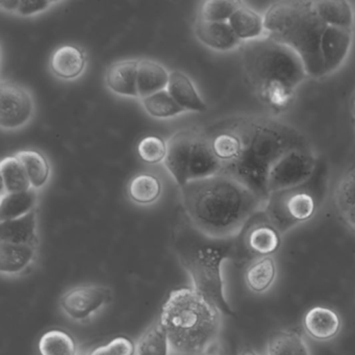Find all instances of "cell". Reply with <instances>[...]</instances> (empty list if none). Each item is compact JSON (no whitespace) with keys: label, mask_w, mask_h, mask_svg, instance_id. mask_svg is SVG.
<instances>
[{"label":"cell","mask_w":355,"mask_h":355,"mask_svg":"<svg viewBox=\"0 0 355 355\" xmlns=\"http://www.w3.org/2000/svg\"><path fill=\"white\" fill-rule=\"evenodd\" d=\"M187 219L214 238H234L266 201L234 176L221 172L180 188Z\"/></svg>","instance_id":"6da1fadb"},{"label":"cell","mask_w":355,"mask_h":355,"mask_svg":"<svg viewBox=\"0 0 355 355\" xmlns=\"http://www.w3.org/2000/svg\"><path fill=\"white\" fill-rule=\"evenodd\" d=\"M232 120L242 139V153L236 163L223 169L257 196L267 200V178L272 166L288 151L311 146L296 128L268 116Z\"/></svg>","instance_id":"7a4b0ae2"},{"label":"cell","mask_w":355,"mask_h":355,"mask_svg":"<svg viewBox=\"0 0 355 355\" xmlns=\"http://www.w3.org/2000/svg\"><path fill=\"white\" fill-rule=\"evenodd\" d=\"M240 51L243 72L255 96L273 113L286 111L309 78L298 55L269 37L244 43Z\"/></svg>","instance_id":"3957f363"},{"label":"cell","mask_w":355,"mask_h":355,"mask_svg":"<svg viewBox=\"0 0 355 355\" xmlns=\"http://www.w3.org/2000/svg\"><path fill=\"white\" fill-rule=\"evenodd\" d=\"M222 311L194 288L172 291L162 307L171 350L178 355H207L222 329Z\"/></svg>","instance_id":"277c9868"},{"label":"cell","mask_w":355,"mask_h":355,"mask_svg":"<svg viewBox=\"0 0 355 355\" xmlns=\"http://www.w3.org/2000/svg\"><path fill=\"white\" fill-rule=\"evenodd\" d=\"M173 248L192 279L193 288L211 301L223 315H236L224 293L222 265L227 259L236 261V236H207L188 220L176 230Z\"/></svg>","instance_id":"5b68a950"},{"label":"cell","mask_w":355,"mask_h":355,"mask_svg":"<svg viewBox=\"0 0 355 355\" xmlns=\"http://www.w3.org/2000/svg\"><path fill=\"white\" fill-rule=\"evenodd\" d=\"M267 37L298 55L309 78H321V39L327 26L315 13L313 1H279L263 14Z\"/></svg>","instance_id":"8992f818"},{"label":"cell","mask_w":355,"mask_h":355,"mask_svg":"<svg viewBox=\"0 0 355 355\" xmlns=\"http://www.w3.org/2000/svg\"><path fill=\"white\" fill-rule=\"evenodd\" d=\"M328 184L329 167L327 162L321 159L311 180L300 186L270 194L263 211L284 236L317 215L325 200Z\"/></svg>","instance_id":"52a82bcc"},{"label":"cell","mask_w":355,"mask_h":355,"mask_svg":"<svg viewBox=\"0 0 355 355\" xmlns=\"http://www.w3.org/2000/svg\"><path fill=\"white\" fill-rule=\"evenodd\" d=\"M282 234L263 209L255 214L236 236V263H250L259 257H273L282 246Z\"/></svg>","instance_id":"ba28073f"},{"label":"cell","mask_w":355,"mask_h":355,"mask_svg":"<svg viewBox=\"0 0 355 355\" xmlns=\"http://www.w3.org/2000/svg\"><path fill=\"white\" fill-rule=\"evenodd\" d=\"M320 159L321 157L311 146L293 149L282 155L268 174V196L272 193L300 186L311 180Z\"/></svg>","instance_id":"9c48e42d"},{"label":"cell","mask_w":355,"mask_h":355,"mask_svg":"<svg viewBox=\"0 0 355 355\" xmlns=\"http://www.w3.org/2000/svg\"><path fill=\"white\" fill-rule=\"evenodd\" d=\"M113 293L109 286L83 284L67 291L60 299V306L67 317L84 322L109 304Z\"/></svg>","instance_id":"30bf717a"},{"label":"cell","mask_w":355,"mask_h":355,"mask_svg":"<svg viewBox=\"0 0 355 355\" xmlns=\"http://www.w3.org/2000/svg\"><path fill=\"white\" fill-rule=\"evenodd\" d=\"M35 112L34 99L24 87L3 83L0 87V125L3 130H18L26 125Z\"/></svg>","instance_id":"8fae6325"},{"label":"cell","mask_w":355,"mask_h":355,"mask_svg":"<svg viewBox=\"0 0 355 355\" xmlns=\"http://www.w3.org/2000/svg\"><path fill=\"white\" fill-rule=\"evenodd\" d=\"M196 128H184L176 132L167 142L166 168L180 188L190 182V165Z\"/></svg>","instance_id":"7c38bea8"},{"label":"cell","mask_w":355,"mask_h":355,"mask_svg":"<svg viewBox=\"0 0 355 355\" xmlns=\"http://www.w3.org/2000/svg\"><path fill=\"white\" fill-rule=\"evenodd\" d=\"M353 43L352 31L327 28L321 39V58L323 76H327L338 71L348 58Z\"/></svg>","instance_id":"4fadbf2b"},{"label":"cell","mask_w":355,"mask_h":355,"mask_svg":"<svg viewBox=\"0 0 355 355\" xmlns=\"http://www.w3.org/2000/svg\"><path fill=\"white\" fill-rule=\"evenodd\" d=\"M303 331L311 340L327 343L338 338L343 321L338 311L330 307L315 306L305 313L302 321Z\"/></svg>","instance_id":"5bb4252c"},{"label":"cell","mask_w":355,"mask_h":355,"mask_svg":"<svg viewBox=\"0 0 355 355\" xmlns=\"http://www.w3.org/2000/svg\"><path fill=\"white\" fill-rule=\"evenodd\" d=\"M211 144V150L223 169L236 163L242 153V139L232 120L223 122L205 130Z\"/></svg>","instance_id":"9a60e30c"},{"label":"cell","mask_w":355,"mask_h":355,"mask_svg":"<svg viewBox=\"0 0 355 355\" xmlns=\"http://www.w3.org/2000/svg\"><path fill=\"white\" fill-rule=\"evenodd\" d=\"M195 35L203 45L220 53L240 49L242 42L232 31L228 22H209L197 18Z\"/></svg>","instance_id":"2e32d148"},{"label":"cell","mask_w":355,"mask_h":355,"mask_svg":"<svg viewBox=\"0 0 355 355\" xmlns=\"http://www.w3.org/2000/svg\"><path fill=\"white\" fill-rule=\"evenodd\" d=\"M228 24L242 44L267 37L263 15L245 3L234 12Z\"/></svg>","instance_id":"e0dca14e"},{"label":"cell","mask_w":355,"mask_h":355,"mask_svg":"<svg viewBox=\"0 0 355 355\" xmlns=\"http://www.w3.org/2000/svg\"><path fill=\"white\" fill-rule=\"evenodd\" d=\"M138 65L137 60L117 62L107 68L105 73V84L110 90L121 96L139 98Z\"/></svg>","instance_id":"ac0fdd59"},{"label":"cell","mask_w":355,"mask_h":355,"mask_svg":"<svg viewBox=\"0 0 355 355\" xmlns=\"http://www.w3.org/2000/svg\"><path fill=\"white\" fill-rule=\"evenodd\" d=\"M167 91L172 98L184 110L190 112H205L207 110L203 99L199 95L196 87L188 76L180 70L170 72Z\"/></svg>","instance_id":"d6986e66"},{"label":"cell","mask_w":355,"mask_h":355,"mask_svg":"<svg viewBox=\"0 0 355 355\" xmlns=\"http://www.w3.org/2000/svg\"><path fill=\"white\" fill-rule=\"evenodd\" d=\"M37 246L0 242V272L3 275H18L35 261Z\"/></svg>","instance_id":"ffe728a7"},{"label":"cell","mask_w":355,"mask_h":355,"mask_svg":"<svg viewBox=\"0 0 355 355\" xmlns=\"http://www.w3.org/2000/svg\"><path fill=\"white\" fill-rule=\"evenodd\" d=\"M0 242L37 246L38 234L36 209L24 217L0 222Z\"/></svg>","instance_id":"44dd1931"},{"label":"cell","mask_w":355,"mask_h":355,"mask_svg":"<svg viewBox=\"0 0 355 355\" xmlns=\"http://www.w3.org/2000/svg\"><path fill=\"white\" fill-rule=\"evenodd\" d=\"M86 67L84 51L74 45L59 47L51 55V71L59 78L71 80L78 78Z\"/></svg>","instance_id":"7402d4cb"},{"label":"cell","mask_w":355,"mask_h":355,"mask_svg":"<svg viewBox=\"0 0 355 355\" xmlns=\"http://www.w3.org/2000/svg\"><path fill=\"white\" fill-rule=\"evenodd\" d=\"M278 270L274 257H263L249 263L245 272V282L253 294L263 295L273 288Z\"/></svg>","instance_id":"603a6c76"},{"label":"cell","mask_w":355,"mask_h":355,"mask_svg":"<svg viewBox=\"0 0 355 355\" xmlns=\"http://www.w3.org/2000/svg\"><path fill=\"white\" fill-rule=\"evenodd\" d=\"M170 72L162 64L151 60H141L138 65L139 98L150 96L161 91L167 90Z\"/></svg>","instance_id":"cb8c5ba5"},{"label":"cell","mask_w":355,"mask_h":355,"mask_svg":"<svg viewBox=\"0 0 355 355\" xmlns=\"http://www.w3.org/2000/svg\"><path fill=\"white\" fill-rule=\"evenodd\" d=\"M313 8L326 26L353 32L355 15L348 1H313Z\"/></svg>","instance_id":"d4e9b609"},{"label":"cell","mask_w":355,"mask_h":355,"mask_svg":"<svg viewBox=\"0 0 355 355\" xmlns=\"http://www.w3.org/2000/svg\"><path fill=\"white\" fill-rule=\"evenodd\" d=\"M267 355H311V352L299 330L282 329L268 340Z\"/></svg>","instance_id":"484cf974"},{"label":"cell","mask_w":355,"mask_h":355,"mask_svg":"<svg viewBox=\"0 0 355 355\" xmlns=\"http://www.w3.org/2000/svg\"><path fill=\"white\" fill-rule=\"evenodd\" d=\"M37 203L35 189L19 193L1 195L0 200V222L17 219L34 211Z\"/></svg>","instance_id":"4316f807"},{"label":"cell","mask_w":355,"mask_h":355,"mask_svg":"<svg viewBox=\"0 0 355 355\" xmlns=\"http://www.w3.org/2000/svg\"><path fill=\"white\" fill-rule=\"evenodd\" d=\"M0 173L3 182V195L24 192L32 189L26 169L16 155L3 157L0 165Z\"/></svg>","instance_id":"83f0119b"},{"label":"cell","mask_w":355,"mask_h":355,"mask_svg":"<svg viewBox=\"0 0 355 355\" xmlns=\"http://www.w3.org/2000/svg\"><path fill=\"white\" fill-rule=\"evenodd\" d=\"M40 355H80L71 334L62 329H51L41 336L38 342Z\"/></svg>","instance_id":"f1b7e54d"},{"label":"cell","mask_w":355,"mask_h":355,"mask_svg":"<svg viewBox=\"0 0 355 355\" xmlns=\"http://www.w3.org/2000/svg\"><path fill=\"white\" fill-rule=\"evenodd\" d=\"M15 155L24 165L32 188H42L51 175V165L45 155L33 149L19 151Z\"/></svg>","instance_id":"f546056e"},{"label":"cell","mask_w":355,"mask_h":355,"mask_svg":"<svg viewBox=\"0 0 355 355\" xmlns=\"http://www.w3.org/2000/svg\"><path fill=\"white\" fill-rule=\"evenodd\" d=\"M161 194V180L151 173L138 174L128 184V196L138 205H151L159 198Z\"/></svg>","instance_id":"4dcf8cb0"},{"label":"cell","mask_w":355,"mask_h":355,"mask_svg":"<svg viewBox=\"0 0 355 355\" xmlns=\"http://www.w3.org/2000/svg\"><path fill=\"white\" fill-rule=\"evenodd\" d=\"M169 338L159 320L153 322L136 345V355H169Z\"/></svg>","instance_id":"1f68e13d"},{"label":"cell","mask_w":355,"mask_h":355,"mask_svg":"<svg viewBox=\"0 0 355 355\" xmlns=\"http://www.w3.org/2000/svg\"><path fill=\"white\" fill-rule=\"evenodd\" d=\"M143 107L148 115L157 119H168L184 113V110L172 98L167 90L155 93L141 99Z\"/></svg>","instance_id":"d6a6232c"},{"label":"cell","mask_w":355,"mask_h":355,"mask_svg":"<svg viewBox=\"0 0 355 355\" xmlns=\"http://www.w3.org/2000/svg\"><path fill=\"white\" fill-rule=\"evenodd\" d=\"M334 202L338 215L355 205V165L344 172L334 191Z\"/></svg>","instance_id":"836d02e7"},{"label":"cell","mask_w":355,"mask_h":355,"mask_svg":"<svg viewBox=\"0 0 355 355\" xmlns=\"http://www.w3.org/2000/svg\"><path fill=\"white\" fill-rule=\"evenodd\" d=\"M241 5V1L234 0L205 1L199 9L198 19L209 22H228Z\"/></svg>","instance_id":"e575fe53"},{"label":"cell","mask_w":355,"mask_h":355,"mask_svg":"<svg viewBox=\"0 0 355 355\" xmlns=\"http://www.w3.org/2000/svg\"><path fill=\"white\" fill-rule=\"evenodd\" d=\"M139 157L147 164H159L165 161L167 142L159 136H146L139 142Z\"/></svg>","instance_id":"d590c367"},{"label":"cell","mask_w":355,"mask_h":355,"mask_svg":"<svg viewBox=\"0 0 355 355\" xmlns=\"http://www.w3.org/2000/svg\"><path fill=\"white\" fill-rule=\"evenodd\" d=\"M136 345L128 336H116L103 346L93 349L88 355H135Z\"/></svg>","instance_id":"8d00e7d4"},{"label":"cell","mask_w":355,"mask_h":355,"mask_svg":"<svg viewBox=\"0 0 355 355\" xmlns=\"http://www.w3.org/2000/svg\"><path fill=\"white\" fill-rule=\"evenodd\" d=\"M53 3L46 0H22L20 1L17 14L21 16H33L46 11Z\"/></svg>","instance_id":"74e56055"},{"label":"cell","mask_w":355,"mask_h":355,"mask_svg":"<svg viewBox=\"0 0 355 355\" xmlns=\"http://www.w3.org/2000/svg\"><path fill=\"white\" fill-rule=\"evenodd\" d=\"M340 217L342 221L344 222L345 225L351 232H355V205L345 213L340 214Z\"/></svg>","instance_id":"f35d334b"},{"label":"cell","mask_w":355,"mask_h":355,"mask_svg":"<svg viewBox=\"0 0 355 355\" xmlns=\"http://www.w3.org/2000/svg\"><path fill=\"white\" fill-rule=\"evenodd\" d=\"M19 0H3L0 1V7L3 8V11L9 12V13H17L18 8H19Z\"/></svg>","instance_id":"ab89813d"},{"label":"cell","mask_w":355,"mask_h":355,"mask_svg":"<svg viewBox=\"0 0 355 355\" xmlns=\"http://www.w3.org/2000/svg\"><path fill=\"white\" fill-rule=\"evenodd\" d=\"M240 355H259L257 351L253 350L252 348H245L244 350L241 352Z\"/></svg>","instance_id":"60d3db41"},{"label":"cell","mask_w":355,"mask_h":355,"mask_svg":"<svg viewBox=\"0 0 355 355\" xmlns=\"http://www.w3.org/2000/svg\"><path fill=\"white\" fill-rule=\"evenodd\" d=\"M80 355H88V353H82V352H80Z\"/></svg>","instance_id":"b9f144b4"},{"label":"cell","mask_w":355,"mask_h":355,"mask_svg":"<svg viewBox=\"0 0 355 355\" xmlns=\"http://www.w3.org/2000/svg\"><path fill=\"white\" fill-rule=\"evenodd\" d=\"M354 126H355V120H354Z\"/></svg>","instance_id":"7bdbcfd3"}]
</instances>
